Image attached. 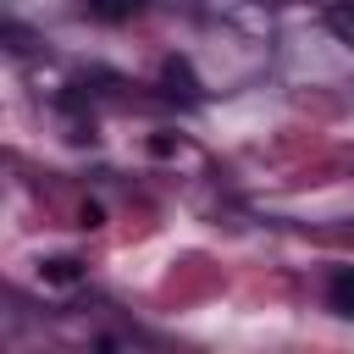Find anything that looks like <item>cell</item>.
<instances>
[{"label":"cell","instance_id":"cell-1","mask_svg":"<svg viewBox=\"0 0 354 354\" xmlns=\"http://www.w3.org/2000/svg\"><path fill=\"white\" fill-rule=\"evenodd\" d=\"M326 310L354 321V266H332L326 271Z\"/></svg>","mask_w":354,"mask_h":354},{"label":"cell","instance_id":"cell-2","mask_svg":"<svg viewBox=\"0 0 354 354\" xmlns=\"http://www.w3.org/2000/svg\"><path fill=\"white\" fill-rule=\"evenodd\" d=\"M144 6H149V0H83V17H94V22H105V28H122V22L144 17Z\"/></svg>","mask_w":354,"mask_h":354},{"label":"cell","instance_id":"cell-3","mask_svg":"<svg viewBox=\"0 0 354 354\" xmlns=\"http://www.w3.org/2000/svg\"><path fill=\"white\" fill-rule=\"evenodd\" d=\"M160 83H166V94L199 100V77H194V66H188L183 55H166V66H160Z\"/></svg>","mask_w":354,"mask_h":354},{"label":"cell","instance_id":"cell-4","mask_svg":"<svg viewBox=\"0 0 354 354\" xmlns=\"http://www.w3.org/2000/svg\"><path fill=\"white\" fill-rule=\"evenodd\" d=\"M39 277H44V282H55V288H66V282H77V277H83V260L55 254V260H44V266H39Z\"/></svg>","mask_w":354,"mask_h":354},{"label":"cell","instance_id":"cell-5","mask_svg":"<svg viewBox=\"0 0 354 354\" xmlns=\"http://www.w3.org/2000/svg\"><path fill=\"white\" fill-rule=\"evenodd\" d=\"M326 28H332V33H343V39H354V0L326 6Z\"/></svg>","mask_w":354,"mask_h":354},{"label":"cell","instance_id":"cell-6","mask_svg":"<svg viewBox=\"0 0 354 354\" xmlns=\"http://www.w3.org/2000/svg\"><path fill=\"white\" fill-rule=\"evenodd\" d=\"M149 155H177V138H171V133H155V138H149Z\"/></svg>","mask_w":354,"mask_h":354},{"label":"cell","instance_id":"cell-7","mask_svg":"<svg viewBox=\"0 0 354 354\" xmlns=\"http://www.w3.org/2000/svg\"><path fill=\"white\" fill-rule=\"evenodd\" d=\"M77 216H83V221H77V227H100V221H105V210H100V205H83V210H77Z\"/></svg>","mask_w":354,"mask_h":354}]
</instances>
